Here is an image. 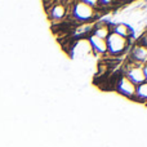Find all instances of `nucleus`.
<instances>
[{"instance_id": "f257e3e1", "label": "nucleus", "mask_w": 147, "mask_h": 147, "mask_svg": "<svg viewBox=\"0 0 147 147\" xmlns=\"http://www.w3.org/2000/svg\"><path fill=\"white\" fill-rule=\"evenodd\" d=\"M98 17L96 9L89 7L84 0L72 1L70 7H67V20L71 21L74 25H83V23H94Z\"/></svg>"}, {"instance_id": "9d476101", "label": "nucleus", "mask_w": 147, "mask_h": 147, "mask_svg": "<svg viewBox=\"0 0 147 147\" xmlns=\"http://www.w3.org/2000/svg\"><path fill=\"white\" fill-rule=\"evenodd\" d=\"M134 99L138 102H142V103H147V81L136 86Z\"/></svg>"}, {"instance_id": "9b49d317", "label": "nucleus", "mask_w": 147, "mask_h": 147, "mask_svg": "<svg viewBox=\"0 0 147 147\" xmlns=\"http://www.w3.org/2000/svg\"><path fill=\"white\" fill-rule=\"evenodd\" d=\"M137 44L138 45H142V47H145V48H147V31L141 35V38L138 39Z\"/></svg>"}, {"instance_id": "423d86ee", "label": "nucleus", "mask_w": 147, "mask_h": 147, "mask_svg": "<svg viewBox=\"0 0 147 147\" xmlns=\"http://www.w3.org/2000/svg\"><path fill=\"white\" fill-rule=\"evenodd\" d=\"M88 44L90 47V51L93 52L96 56H105L107 54V45H106V40L99 39L94 35H89L86 38Z\"/></svg>"}, {"instance_id": "7ed1b4c3", "label": "nucleus", "mask_w": 147, "mask_h": 147, "mask_svg": "<svg viewBox=\"0 0 147 147\" xmlns=\"http://www.w3.org/2000/svg\"><path fill=\"white\" fill-rule=\"evenodd\" d=\"M121 74L125 76V78L129 79L136 86L146 81L145 80V74H143V66L134 63V62L128 61L127 65L123 67Z\"/></svg>"}, {"instance_id": "f03ea898", "label": "nucleus", "mask_w": 147, "mask_h": 147, "mask_svg": "<svg viewBox=\"0 0 147 147\" xmlns=\"http://www.w3.org/2000/svg\"><path fill=\"white\" fill-rule=\"evenodd\" d=\"M129 44L130 39H125L115 32H110V35L106 39L107 54L112 58H117L119 56H123L128 51Z\"/></svg>"}, {"instance_id": "6e6552de", "label": "nucleus", "mask_w": 147, "mask_h": 147, "mask_svg": "<svg viewBox=\"0 0 147 147\" xmlns=\"http://www.w3.org/2000/svg\"><path fill=\"white\" fill-rule=\"evenodd\" d=\"M110 32H111V27H110V25L107 22H105V21H98V22H94V28H93L92 35L97 36V38H99V39L106 40L107 36L110 35Z\"/></svg>"}, {"instance_id": "1a4fd4ad", "label": "nucleus", "mask_w": 147, "mask_h": 147, "mask_svg": "<svg viewBox=\"0 0 147 147\" xmlns=\"http://www.w3.org/2000/svg\"><path fill=\"white\" fill-rule=\"evenodd\" d=\"M111 32H115L117 35L123 36L125 39H130V35H132V30L128 25L125 23H116L114 27H111Z\"/></svg>"}, {"instance_id": "f8f14e48", "label": "nucleus", "mask_w": 147, "mask_h": 147, "mask_svg": "<svg viewBox=\"0 0 147 147\" xmlns=\"http://www.w3.org/2000/svg\"><path fill=\"white\" fill-rule=\"evenodd\" d=\"M143 74H145V80L147 81V63L143 65Z\"/></svg>"}, {"instance_id": "20e7f679", "label": "nucleus", "mask_w": 147, "mask_h": 147, "mask_svg": "<svg viewBox=\"0 0 147 147\" xmlns=\"http://www.w3.org/2000/svg\"><path fill=\"white\" fill-rule=\"evenodd\" d=\"M114 89L120 94V96L125 97V98H129V99H134L136 85L128 78H125L123 74L116 79Z\"/></svg>"}, {"instance_id": "39448f33", "label": "nucleus", "mask_w": 147, "mask_h": 147, "mask_svg": "<svg viewBox=\"0 0 147 147\" xmlns=\"http://www.w3.org/2000/svg\"><path fill=\"white\" fill-rule=\"evenodd\" d=\"M49 20L53 23H62L67 17V7L63 4V1H54L51 7L47 9Z\"/></svg>"}, {"instance_id": "0eeeda50", "label": "nucleus", "mask_w": 147, "mask_h": 147, "mask_svg": "<svg viewBox=\"0 0 147 147\" xmlns=\"http://www.w3.org/2000/svg\"><path fill=\"white\" fill-rule=\"evenodd\" d=\"M129 61L130 62H134L137 65H143L147 63V48L142 45H136L132 47V51H130V54H129Z\"/></svg>"}]
</instances>
